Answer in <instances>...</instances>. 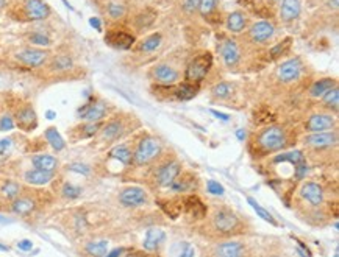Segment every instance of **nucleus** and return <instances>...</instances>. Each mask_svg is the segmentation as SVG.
I'll use <instances>...</instances> for the list:
<instances>
[{"instance_id":"58836bf2","label":"nucleus","mask_w":339,"mask_h":257,"mask_svg":"<svg viewBox=\"0 0 339 257\" xmlns=\"http://www.w3.org/2000/svg\"><path fill=\"white\" fill-rule=\"evenodd\" d=\"M125 11H127V9H125V5L121 3V2H110V3H107V12H108V16H110L111 19H114V20L124 17V16H125Z\"/></svg>"},{"instance_id":"864d4df0","label":"nucleus","mask_w":339,"mask_h":257,"mask_svg":"<svg viewBox=\"0 0 339 257\" xmlns=\"http://www.w3.org/2000/svg\"><path fill=\"white\" fill-rule=\"evenodd\" d=\"M18 248L22 251H30L33 248V243L30 240H21V242H18Z\"/></svg>"},{"instance_id":"412c9836","label":"nucleus","mask_w":339,"mask_h":257,"mask_svg":"<svg viewBox=\"0 0 339 257\" xmlns=\"http://www.w3.org/2000/svg\"><path fill=\"white\" fill-rule=\"evenodd\" d=\"M164 240H166L164 231L158 229V228H152V229H147L144 242H142V247H144L146 251H156L163 245Z\"/></svg>"},{"instance_id":"4be33fe9","label":"nucleus","mask_w":339,"mask_h":257,"mask_svg":"<svg viewBox=\"0 0 339 257\" xmlns=\"http://www.w3.org/2000/svg\"><path fill=\"white\" fill-rule=\"evenodd\" d=\"M54 172H44V170H38V169H32L27 170L24 175V179L32 186H46L49 183H52L54 179Z\"/></svg>"},{"instance_id":"dca6fc26","label":"nucleus","mask_w":339,"mask_h":257,"mask_svg":"<svg viewBox=\"0 0 339 257\" xmlns=\"http://www.w3.org/2000/svg\"><path fill=\"white\" fill-rule=\"evenodd\" d=\"M275 33V28H273V25L267 20H261V22H256L252 25L250 28V39L253 42H258V44H263L266 41H269L270 37Z\"/></svg>"},{"instance_id":"79ce46f5","label":"nucleus","mask_w":339,"mask_h":257,"mask_svg":"<svg viewBox=\"0 0 339 257\" xmlns=\"http://www.w3.org/2000/svg\"><path fill=\"white\" fill-rule=\"evenodd\" d=\"M175 248H178V251H175L174 254H175V257H194L195 256V251H194V248L189 245V243H186V242H180V243H177V245H174Z\"/></svg>"},{"instance_id":"393cba45","label":"nucleus","mask_w":339,"mask_h":257,"mask_svg":"<svg viewBox=\"0 0 339 257\" xmlns=\"http://www.w3.org/2000/svg\"><path fill=\"white\" fill-rule=\"evenodd\" d=\"M36 203L32 200V198H27V197H18L13 200L11 203V211L18 214V215H29L33 212Z\"/></svg>"},{"instance_id":"09e8293b","label":"nucleus","mask_w":339,"mask_h":257,"mask_svg":"<svg viewBox=\"0 0 339 257\" xmlns=\"http://www.w3.org/2000/svg\"><path fill=\"white\" fill-rule=\"evenodd\" d=\"M11 147H13L11 139H0V161L8 156V153L11 151Z\"/></svg>"},{"instance_id":"a878e982","label":"nucleus","mask_w":339,"mask_h":257,"mask_svg":"<svg viewBox=\"0 0 339 257\" xmlns=\"http://www.w3.org/2000/svg\"><path fill=\"white\" fill-rule=\"evenodd\" d=\"M245 23H247L245 14L241 11H233L227 17V28L231 33H241L245 28Z\"/></svg>"},{"instance_id":"423d86ee","label":"nucleus","mask_w":339,"mask_h":257,"mask_svg":"<svg viewBox=\"0 0 339 257\" xmlns=\"http://www.w3.org/2000/svg\"><path fill=\"white\" fill-rule=\"evenodd\" d=\"M49 58V53L46 50H41V48H33V47H29V48H22L16 53V59L21 61L24 66L27 67H41L46 64Z\"/></svg>"},{"instance_id":"2f4dec72","label":"nucleus","mask_w":339,"mask_h":257,"mask_svg":"<svg viewBox=\"0 0 339 257\" xmlns=\"http://www.w3.org/2000/svg\"><path fill=\"white\" fill-rule=\"evenodd\" d=\"M102 123L100 122H86L85 125L75 128V131L78 133L77 139H88V137H93L99 133Z\"/></svg>"},{"instance_id":"2eb2a0df","label":"nucleus","mask_w":339,"mask_h":257,"mask_svg":"<svg viewBox=\"0 0 339 257\" xmlns=\"http://www.w3.org/2000/svg\"><path fill=\"white\" fill-rule=\"evenodd\" d=\"M122 133H124V125H122V122L114 119V120L107 122L105 125H102L97 134H99L102 142H113V140L119 139L122 136Z\"/></svg>"},{"instance_id":"4c0bfd02","label":"nucleus","mask_w":339,"mask_h":257,"mask_svg":"<svg viewBox=\"0 0 339 257\" xmlns=\"http://www.w3.org/2000/svg\"><path fill=\"white\" fill-rule=\"evenodd\" d=\"M275 162H289L292 165H297L300 162H305V156L300 151H291V153H283L280 156L275 158Z\"/></svg>"},{"instance_id":"473e14b6","label":"nucleus","mask_w":339,"mask_h":257,"mask_svg":"<svg viewBox=\"0 0 339 257\" xmlns=\"http://www.w3.org/2000/svg\"><path fill=\"white\" fill-rule=\"evenodd\" d=\"M110 158L119 161L124 165H128L132 162V151H130V148L127 145H117L110 151Z\"/></svg>"},{"instance_id":"6e6552de","label":"nucleus","mask_w":339,"mask_h":257,"mask_svg":"<svg viewBox=\"0 0 339 257\" xmlns=\"http://www.w3.org/2000/svg\"><path fill=\"white\" fill-rule=\"evenodd\" d=\"M119 201L125 208H138L144 206L149 201L147 192L141 187H127L119 194Z\"/></svg>"},{"instance_id":"a19ab883","label":"nucleus","mask_w":339,"mask_h":257,"mask_svg":"<svg viewBox=\"0 0 339 257\" xmlns=\"http://www.w3.org/2000/svg\"><path fill=\"white\" fill-rule=\"evenodd\" d=\"M29 41L33 44V45H39V47H49L52 44L50 37L41 31H33L29 34Z\"/></svg>"},{"instance_id":"5701e85b","label":"nucleus","mask_w":339,"mask_h":257,"mask_svg":"<svg viewBox=\"0 0 339 257\" xmlns=\"http://www.w3.org/2000/svg\"><path fill=\"white\" fill-rule=\"evenodd\" d=\"M302 5L300 0H283L280 8V16L284 22H291L300 16Z\"/></svg>"},{"instance_id":"f704fd0d","label":"nucleus","mask_w":339,"mask_h":257,"mask_svg":"<svg viewBox=\"0 0 339 257\" xmlns=\"http://www.w3.org/2000/svg\"><path fill=\"white\" fill-rule=\"evenodd\" d=\"M322 101H323V105L327 106L328 109L337 111V106H339V91H337V87L334 86L333 89H330L328 92H325L322 95Z\"/></svg>"},{"instance_id":"6e6d98bb","label":"nucleus","mask_w":339,"mask_h":257,"mask_svg":"<svg viewBox=\"0 0 339 257\" xmlns=\"http://www.w3.org/2000/svg\"><path fill=\"white\" fill-rule=\"evenodd\" d=\"M89 25H93L97 31H102V23H100V20L97 17H91L89 19Z\"/></svg>"},{"instance_id":"5fc2aeb1","label":"nucleus","mask_w":339,"mask_h":257,"mask_svg":"<svg viewBox=\"0 0 339 257\" xmlns=\"http://www.w3.org/2000/svg\"><path fill=\"white\" fill-rule=\"evenodd\" d=\"M211 114L213 115H216L217 119H220V120H224V122H228L230 120V115L228 114H224V112H219V111H216V109H211Z\"/></svg>"},{"instance_id":"f03ea898","label":"nucleus","mask_w":339,"mask_h":257,"mask_svg":"<svg viewBox=\"0 0 339 257\" xmlns=\"http://www.w3.org/2000/svg\"><path fill=\"white\" fill-rule=\"evenodd\" d=\"M211 64H213V58L210 53H203L197 58H194L189 62V66L186 67V75H185L186 83L189 84L200 83L206 76V73L210 72Z\"/></svg>"},{"instance_id":"72a5a7b5","label":"nucleus","mask_w":339,"mask_h":257,"mask_svg":"<svg viewBox=\"0 0 339 257\" xmlns=\"http://www.w3.org/2000/svg\"><path fill=\"white\" fill-rule=\"evenodd\" d=\"M192 186H194V179L191 175H185V176L178 175L175 178V181L169 187H171L174 192H188L189 189H192Z\"/></svg>"},{"instance_id":"6ab92c4d","label":"nucleus","mask_w":339,"mask_h":257,"mask_svg":"<svg viewBox=\"0 0 339 257\" xmlns=\"http://www.w3.org/2000/svg\"><path fill=\"white\" fill-rule=\"evenodd\" d=\"M220 53H222V58H224V62L227 67H234L239 62L241 53H239L236 42L233 39H225L222 42V45H220Z\"/></svg>"},{"instance_id":"13d9d810","label":"nucleus","mask_w":339,"mask_h":257,"mask_svg":"<svg viewBox=\"0 0 339 257\" xmlns=\"http://www.w3.org/2000/svg\"><path fill=\"white\" fill-rule=\"evenodd\" d=\"M236 136H238V139H239V140H244V137H245V131H244V130H238Z\"/></svg>"},{"instance_id":"680f3d73","label":"nucleus","mask_w":339,"mask_h":257,"mask_svg":"<svg viewBox=\"0 0 339 257\" xmlns=\"http://www.w3.org/2000/svg\"><path fill=\"white\" fill-rule=\"evenodd\" d=\"M0 251H8V247H5V245H0Z\"/></svg>"},{"instance_id":"c9c22d12","label":"nucleus","mask_w":339,"mask_h":257,"mask_svg":"<svg viewBox=\"0 0 339 257\" xmlns=\"http://www.w3.org/2000/svg\"><path fill=\"white\" fill-rule=\"evenodd\" d=\"M160 45H161V34L153 33L149 37H146L144 42L141 44V50L146 51V53H150V51H155Z\"/></svg>"},{"instance_id":"20e7f679","label":"nucleus","mask_w":339,"mask_h":257,"mask_svg":"<svg viewBox=\"0 0 339 257\" xmlns=\"http://www.w3.org/2000/svg\"><path fill=\"white\" fill-rule=\"evenodd\" d=\"M211 223L219 234L228 236L239 228V218L228 209H219L213 214Z\"/></svg>"},{"instance_id":"37998d69","label":"nucleus","mask_w":339,"mask_h":257,"mask_svg":"<svg viewBox=\"0 0 339 257\" xmlns=\"http://www.w3.org/2000/svg\"><path fill=\"white\" fill-rule=\"evenodd\" d=\"M61 192H63V197H66L69 200H75V198H78V197L82 195V189L74 186V184H71V183L64 184L63 189H61Z\"/></svg>"},{"instance_id":"f8f14e48","label":"nucleus","mask_w":339,"mask_h":257,"mask_svg":"<svg viewBox=\"0 0 339 257\" xmlns=\"http://www.w3.org/2000/svg\"><path fill=\"white\" fill-rule=\"evenodd\" d=\"M302 62L298 58H292L284 61L281 66L278 67V78L283 83H292L295 80H298V76L302 73Z\"/></svg>"},{"instance_id":"49530a36","label":"nucleus","mask_w":339,"mask_h":257,"mask_svg":"<svg viewBox=\"0 0 339 257\" xmlns=\"http://www.w3.org/2000/svg\"><path fill=\"white\" fill-rule=\"evenodd\" d=\"M289 44H291V37H288V39H284L283 42L277 44L275 47H273V48L270 50L272 58H277V56H280L281 53H284V50L289 47Z\"/></svg>"},{"instance_id":"c756f323","label":"nucleus","mask_w":339,"mask_h":257,"mask_svg":"<svg viewBox=\"0 0 339 257\" xmlns=\"http://www.w3.org/2000/svg\"><path fill=\"white\" fill-rule=\"evenodd\" d=\"M0 195L7 200H15L21 195V186L16 181H11V179H5L0 186Z\"/></svg>"},{"instance_id":"3c124183","label":"nucleus","mask_w":339,"mask_h":257,"mask_svg":"<svg viewBox=\"0 0 339 257\" xmlns=\"http://www.w3.org/2000/svg\"><path fill=\"white\" fill-rule=\"evenodd\" d=\"M69 170L77 172V173L88 175V173H89V167H88V165H85V164H71V165H69Z\"/></svg>"},{"instance_id":"7c9ffc66","label":"nucleus","mask_w":339,"mask_h":257,"mask_svg":"<svg viewBox=\"0 0 339 257\" xmlns=\"http://www.w3.org/2000/svg\"><path fill=\"white\" fill-rule=\"evenodd\" d=\"M86 253L94 256V257H103L108 251V242L107 240H93V242H88L86 247H85Z\"/></svg>"},{"instance_id":"ddd939ff","label":"nucleus","mask_w":339,"mask_h":257,"mask_svg":"<svg viewBox=\"0 0 339 257\" xmlns=\"http://www.w3.org/2000/svg\"><path fill=\"white\" fill-rule=\"evenodd\" d=\"M78 114H80V119H83L85 122H100L107 115V105L103 101L88 103L78 111Z\"/></svg>"},{"instance_id":"4468645a","label":"nucleus","mask_w":339,"mask_h":257,"mask_svg":"<svg viewBox=\"0 0 339 257\" xmlns=\"http://www.w3.org/2000/svg\"><path fill=\"white\" fill-rule=\"evenodd\" d=\"M337 142V134L331 131H322V133H311L305 137V144L312 148H327L333 147Z\"/></svg>"},{"instance_id":"ea45409f","label":"nucleus","mask_w":339,"mask_h":257,"mask_svg":"<svg viewBox=\"0 0 339 257\" xmlns=\"http://www.w3.org/2000/svg\"><path fill=\"white\" fill-rule=\"evenodd\" d=\"M247 203H249V204L252 206V208L255 209V212H256L259 217H261L264 222H267V223H270V225H273V226H277V225H278V223L275 222V218H273L264 208H261V206H259L253 198H247Z\"/></svg>"},{"instance_id":"1a4fd4ad","label":"nucleus","mask_w":339,"mask_h":257,"mask_svg":"<svg viewBox=\"0 0 339 257\" xmlns=\"http://www.w3.org/2000/svg\"><path fill=\"white\" fill-rule=\"evenodd\" d=\"M336 125V119L331 114H312L305 123V130L309 133L330 131Z\"/></svg>"},{"instance_id":"f3484780","label":"nucleus","mask_w":339,"mask_h":257,"mask_svg":"<svg viewBox=\"0 0 339 257\" xmlns=\"http://www.w3.org/2000/svg\"><path fill=\"white\" fill-rule=\"evenodd\" d=\"M244 245L239 242H233V240H228V242H224V243H219L216 245L214 251H213V256L214 257H244Z\"/></svg>"},{"instance_id":"0e129e2a","label":"nucleus","mask_w":339,"mask_h":257,"mask_svg":"<svg viewBox=\"0 0 339 257\" xmlns=\"http://www.w3.org/2000/svg\"><path fill=\"white\" fill-rule=\"evenodd\" d=\"M273 257H278V256H273Z\"/></svg>"},{"instance_id":"de8ad7c7","label":"nucleus","mask_w":339,"mask_h":257,"mask_svg":"<svg viewBox=\"0 0 339 257\" xmlns=\"http://www.w3.org/2000/svg\"><path fill=\"white\" fill-rule=\"evenodd\" d=\"M206 189H208V192H210V194H213V195H224V187L220 186L217 181H214V179H208Z\"/></svg>"},{"instance_id":"8fccbe9b","label":"nucleus","mask_w":339,"mask_h":257,"mask_svg":"<svg viewBox=\"0 0 339 257\" xmlns=\"http://www.w3.org/2000/svg\"><path fill=\"white\" fill-rule=\"evenodd\" d=\"M295 167V178L297 179H303V176L306 175V172H308V165L305 164V162H300V164H297V165H294Z\"/></svg>"},{"instance_id":"cd10ccee","label":"nucleus","mask_w":339,"mask_h":257,"mask_svg":"<svg viewBox=\"0 0 339 257\" xmlns=\"http://www.w3.org/2000/svg\"><path fill=\"white\" fill-rule=\"evenodd\" d=\"M44 136H46V139H47V142L50 144V147L54 148L55 151H61V150L66 148V142H64L63 136L58 133V130H57L55 126L47 128L46 133H44Z\"/></svg>"},{"instance_id":"a211bd4d","label":"nucleus","mask_w":339,"mask_h":257,"mask_svg":"<svg viewBox=\"0 0 339 257\" xmlns=\"http://www.w3.org/2000/svg\"><path fill=\"white\" fill-rule=\"evenodd\" d=\"M152 75L158 83L167 84V86L177 83V80H178V72L174 67L169 66V64H158V66H155L152 70Z\"/></svg>"},{"instance_id":"39448f33","label":"nucleus","mask_w":339,"mask_h":257,"mask_svg":"<svg viewBox=\"0 0 339 257\" xmlns=\"http://www.w3.org/2000/svg\"><path fill=\"white\" fill-rule=\"evenodd\" d=\"M181 173V164L178 161H169L158 167V170L155 172V181L160 187H169L175 178Z\"/></svg>"},{"instance_id":"c85d7f7f","label":"nucleus","mask_w":339,"mask_h":257,"mask_svg":"<svg viewBox=\"0 0 339 257\" xmlns=\"http://www.w3.org/2000/svg\"><path fill=\"white\" fill-rule=\"evenodd\" d=\"M334 86H336V80H334V78H322V80L316 81L314 84L311 86L309 94H311L312 97L319 98V97H322L325 92H328L330 89H333Z\"/></svg>"},{"instance_id":"9d476101","label":"nucleus","mask_w":339,"mask_h":257,"mask_svg":"<svg viewBox=\"0 0 339 257\" xmlns=\"http://www.w3.org/2000/svg\"><path fill=\"white\" fill-rule=\"evenodd\" d=\"M300 195L306 203H309L312 206V208H319V206L323 204V200H325L323 187L314 181L305 183L300 189Z\"/></svg>"},{"instance_id":"052dcab7","label":"nucleus","mask_w":339,"mask_h":257,"mask_svg":"<svg viewBox=\"0 0 339 257\" xmlns=\"http://www.w3.org/2000/svg\"><path fill=\"white\" fill-rule=\"evenodd\" d=\"M47 115H49V119H54V115H55V112H52V111H49V112H47Z\"/></svg>"},{"instance_id":"9b49d317","label":"nucleus","mask_w":339,"mask_h":257,"mask_svg":"<svg viewBox=\"0 0 339 257\" xmlns=\"http://www.w3.org/2000/svg\"><path fill=\"white\" fill-rule=\"evenodd\" d=\"M25 16L30 20H44L50 16V6L44 0H25L24 3Z\"/></svg>"},{"instance_id":"f257e3e1","label":"nucleus","mask_w":339,"mask_h":257,"mask_svg":"<svg viewBox=\"0 0 339 257\" xmlns=\"http://www.w3.org/2000/svg\"><path fill=\"white\" fill-rule=\"evenodd\" d=\"M161 151V144L155 137H144L132 153V161L135 165H144L153 161Z\"/></svg>"},{"instance_id":"c03bdc74","label":"nucleus","mask_w":339,"mask_h":257,"mask_svg":"<svg viewBox=\"0 0 339 257\" xmlns=\"http://www.w3.org/2000/svg\"><path fill=\"white\" fill-rule=\"evenodd\" d=\"M233 91V87L228 84V83H219L213 87V95L217 97V98H227Z\"/></svg>"},{"instance_id":"e2e57ef3","label":"nucleus","mask_w":339,"mask_h":257,"mask_svg":"<svg viewBox=\"0 0 339 257\" xmlns=\"http://www.w3.org/2000/svg\"><path fill=\"white\" fill-rule=\"evenodd\" d=\"M333 257H339V254H337V253H336V254H334V256H333Z\"/></svg>"},{"instance_id":"e433bc0d","label":"nucleus","mask_w":339,"mask_h":257,"mask_svg":"<svg viewBox=\"0 0 339 257\" xmlns=\"http://www.w3.org/2000/svg\"><path fill=\"white\" fill-rule=\"evenodd\" d=\"M195 94H197V86L189 83L181 84L175 91V97L178 100H191L192 97H195Z\"/></svg>"},{"instance_id":"4d7b16f0","label":"nucleus","mask_w":339,"mask_h":257,"mask_svg":"<svg viewBox=\"0 0 339 257\" xmlns=\"http://www.w3.org/2000/svg\"><path fill=\"white\" fill-rule=\"evenodd\" d=\"M124 253V250L122 248H116V250H113L110 254H105L103 257H121V254Z\"/></svg>"},{"instance_id":"bf43d9fd","label":"nucleus","mask_w":339,"mask_h":257,"mask_svg":"<svg viewBox=\"0 0 339 257\" xmlns=\"http://www.w3.org/2000/svg\"><path fill=\"white\" fill-rule=\"evenodd\" d=\"M5 5H7V0H0V9H2Z\"/></svg>"},{"instance_id":"b1692460","label":"nucleus","mask_w":339,"mask_h":257,"mask_svg":"<svg viewBox=\"0 0 339 257\" xmlns=\"http://www.w3.org/2000/svg\"><path fill=\"white\" fill-rule=\"evenodd\" d=\"M32 164L35 169L44 170V172H55L58 169V159L52 154H35L32 158Z\"/></svg>"},{"instance_id":"aec40b11","label":"nucleus","mask_w":339,"mask_h":257,"mask_svg":"<svg viewBox=\"0 0 339 257\" xmlns=\"http://www.w3.org/2000/svg\"><path fill=\"white\" fill-rule=\"evenodd\" d=\"M105 41H107L110 45L116 47V48H128V47H132V45H133L135 37H133L132 34H130V33H127V31L111 30V31L107 33Z\"/></svg>"},{"instance_id":"bb28decb","label":"nucleus","mask_w":339,"mask_h":257,"mask_svg":"<svg viewBox=\"0 0 339 257\" xmlns=\"http://www.w3.org/2000/svg\"><path fill=\"white\" fill-rule=\"evenodd\" d=\"M74 67V61L68 55H57L50 61V70L52 72H68Z\"/></svg>"},{"instance_id":"7ed1b4c3","label":"nucleus","mask_w":339,"mask_h":257,"mask_svg":"<svg viewBox=\"0 0 339 257\" xmlns=\"http://www.w3.org/2000/svg\"><path fill=\"white\" fill-rule=\"evenodd\" d=\"M258 145L264 151H278L286 145V134L280 126H269L258 136Z\"/></svg>"},{"instance_id":"0eeeda50","label":"nucleus","mask_w":339,"mask_h":257,"mask_svg":"<svg viewBox=\"0 0 339 257\" xmlns=\"http://www.w3.org/2000/svg\"><path fill=\"white\" fill-rule=\"evenodd\" d=\"M13 119H15V125L19 128L22 131H33L35 128L38 126V117H36V112L35 109L32 108V105H24L21 106L16 114L13 115Z\"/></svg>"},{"instance_id":"603ef678","label":"nucleus","mask_w":339,"mask_h":257,"mask_svg":"<svg viewBox=\"0 0 339 257\" xmlns=\"http://www.w3.org/2000/svg\"><path fill=\"white\" fill-rule=\"evenodd\" d=\"M199 3H200V0H185V9L188 12H192L199 8Z\"/></svg>"},{"instance_id":"a18cd8bd","label":"nucleus","mask_w":339,"mask_h":257,"mask_svg":"<svg viewBox=\"0 0 339 257\" xmlns=\"http://www.w3.org/2000/svg\"><path fill=\"white\" fill-rule=\"evenodd\" d=\"M216 2L217 0H200V3H199V9H200V12H202V16H208L210 12L214 9V6H216Z\"/></svg>"}]
</instances>
